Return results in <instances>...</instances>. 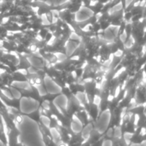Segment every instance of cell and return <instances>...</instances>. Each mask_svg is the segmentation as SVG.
<instances>
[{"label": "cell", "instance_id": "obj_1", "mask_svg": "<svg viewBox=\"0 0 146 146\" xmlns=\"http://www.w3.org/2000/svg\"><path fill=\"white\" fill-rule=\"evenodd\" d=\"M0 142L4 146H7L8 145V138L5 129V124L1 116H0Z\"/></svg>", "mask_w": 146, "mask_h": 146}, {"label": "cell", "instance_id": "obj_2", "mask_svg": "<svg viewBox=\"0 0 146 146\" xmlns=\"http://www.w3.org/2000/svg\"><path fill=\"white\" fill-rule=\"evenodd\" d=\"M7 146H27V145H25L24 143H21V142H19V141L18 143H17L14 144V145H7Z\"/></svg>", "mask_w": 146, "mask_h": 146}]
</instances>
